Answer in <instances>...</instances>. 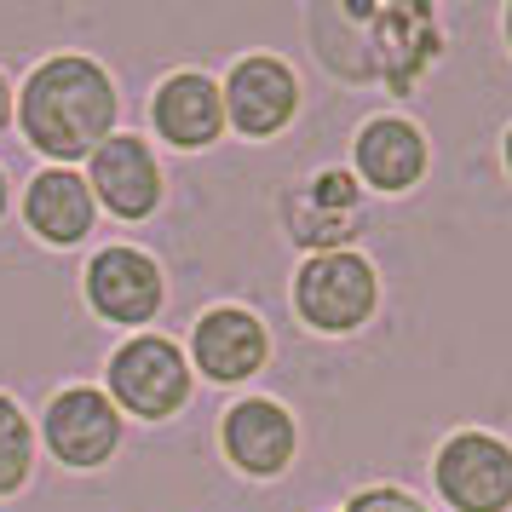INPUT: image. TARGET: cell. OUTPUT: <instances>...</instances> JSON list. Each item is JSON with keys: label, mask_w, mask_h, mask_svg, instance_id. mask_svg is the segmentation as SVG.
Instances as JSON below:
<instances>
[{"label": "cell", "mask_w": 512, "mask_h": 512, "mask_svg": "<svg viewBox=\"0 0 512 512\" xmlns=\"http://www.w3.org/2000/svg\"><path fill=\"white\" fill-rule=\"evenodd\" d=\"M374 311H380V271L369 254H357V248L311 254L294 271V317L311 334L346 340V334L374 323Z\"/></svg>", "instance_id": "2"}, {"label": "cell", "mask_w": 512, "mask_h": 512, "mask_svg": "<svg viewBox=\"0 0 512 512\" xmlns=\"http://www.w3.org/2000/svg\"><path fill=\"white\" fill-rule=\"evenodd\" d=\"M432 167V144L409 116H369L351 139V179L380 196H409Z\"/></svg>", "instance_id": "11"}, {"label": "cell", "mask_w": 512, "mask_h": 512, "mask_svg": "<svg viewBox=\"0 0 512 512\" xmlns=\"http://www.w3.org/2000/svg\"><path fill=\"white\" fill-rule=\"evenodd\" d=\"M501 167L512 173V121H507V133H501Z\"/></svg>", "instance_id": "19"}, {"label": "cell", "mask_w": 512, "mask_h": 512, "mask_svg": "<svg viewBox=\"0 0 512 512\" xmlns=\"http://www.w3.org/2000/svg\"><path fill=\"white\" fill-rule=\"evenodd\" d=\"M81 288H87V305H93L104 323L116 328H139L156 323V311L167 305V277L162 265L144 254V248H127V242H110L87 259L81 271Z\"/></svg>", "instance_id": "7"}, {"label": "cell", "mask_w": 512, "mask_h": 512, "mask_svg": "<svg viewBox=\"0 0 512 512\" xmlns=\"http://www.w3.org/2000/svg\"><path fill=\"white\" fill-rule=\"evenodd\" d=\"M0 219H6V173H0Z\"/></svg>", "instance_id": "21"}, {"label": "cell", "mask_w": 512, "mask_h": 512, "mask_svg": "<svg viewBox=\"0 0 512 512\" xmlns=\"http://www.w3.org/2000/svg\"><path fill=\"white\" fill-rule=\"evenodd\" d=\"M98 219V202L87 179L75 173V167H41L24 190V225L35 231V242H47V248H75V242H87Z\"/></svg>", "instance_id": "15"}, {"label": "cell", "mask_w": 512, "mask_h": 512, "mask_svg": "<svg viewBox=\"0 0 512 512\" xmlns=\"http://www.w3.org/2000/svg\"><path fill=\"white\" fill-rule=\"evenodd\" d=\"M432 489L455 512H512V443L484 426L449 432L432 455Z\"/></svg>", "instance_id": "4"}, {"label": "cell", "mask_w": 512, "mask_h": 512, "mask_svg": "<svg viewBox=\"0 0 512 512\" xmlns=\"http://www.w3.org/2000/svg\"><path fill=\"white\" fill-rule=\"evenodd\" d=\"M340 512H432V507H420L415 495L397 484H369V489H357Z\"/></svg>", "instance_id": "17"}, {"label": "cell", "mask_w": 512, "mask_h": 512, "mask_svg": "<svg viewBox=\"0 0 512 512\" xmlns=\"http://www.w3.org/2000/svg\"><path fill=\"white\" fill-rule=\"evenodd\" d=\"M12 116L52 167H70L87 162L104 139H116L121 93L104 64L81 58V52H58V58L29 70Z\"/></svg>", "instance_id": "1"}, {"label": "cell", "mask_w": 512, "mask_h": 512, "mask_svg": "<svg viewBox=\"0 0 512 512\" xmlns=\"http://www.w3.org/2000/svg\"><path fill=\"white\" fill-rule=\"evenodd\" d=\"M501 35H507V52H512V0H507V12H501Z\"/></svg>", "instance_id": "20"}, {"label": "cell", "mask_w": 512, "mask_h": 512, "mask_svg": "<svg viewBox=\"0 0 512 512\" xmlns=\"http://www.w3.org/2000/svg\"><path fill=\"white\" fill-rule=\"evenodd\" d=\"M35 472V426L29 415L18 409V397L0 392V501L18 495Z\"/></svg>", "instance_id": "16"}, {"label": "cell", "mask_w": 512, "mask_h": 512, "mask_svg": "<svg viewBox=\"0 0 512 512\" xmlns=\"http://www.w3.org/2000/svg\"><path fill=\"white\" fill-rule=\"evenodd\" d=\"M219 93H225V127L242 133V139H254V144L288 133L294 116H300V75L277 52L236 58L231 75L219 81Z\"/></svg>", "instance_id": "5"}, {"label": "cell", "mask_w": 512, "mask_h": 512, "mask_svg": "<svg viewBox=\"0 0 512 512\" xmlns=\"http://www.w3.org/2000/svg\"><path fill=\"white\" fill-rule=\"evenodd\" d=\"M6 127H12V81L0 75V139H6Z\"/></svg>", "instance_id": "18"}, {"label": "cell", "mask_w": 512, "mask_h": 512, "mask_svg": "<svg viewBox=\"0 0 512 512\" xmlns=\"http://www.w3.org/2000/svg\"><path fill=\"white\" fill-rule=\"evenodd\" d=\"M219 443H225V461L242 472V478H282L294 455H300V426L288 415V403L277 397H242L225 409L219 420Z\"/></svg>", "instance_id": "10"}, {"label": "cell", "mask_w": 512, "mask_h": 512, "mask_svg": "<svg viewBox=\"0 0 512 512\" xmlns=\"http://www.w3.org/2000/svg\"><path fill=\"white\" fill-rule=\"evenodd\" d=\"M282 225H288V242L305 248V259L340 254L363 231V185L346 167H323L282 196Z\"/></svg>", "instance_id": "6"}, {"label": "cell", "mask_w": 512, "mask_h": 512, "mask_svg": "<svg viewBox=\"0 0 512 512\" xmlns=\"http://www.w3.org/2000/svg\"><path fill=\"white\" fill-rule=\"evenodd\" d=\"M438 52H443V29L426 6H380V12H369V70L397 98L415 93L420 75L438 64Z\"/></svg>", "instance_id": "13"}, {"label": "cell", "mask_w": 512, "mask_h": 512, "mask_svg": "<svg viewBox=\"0 0 512 512\" xmlns=\"http://www.w3.org/2000/svg\"><path fill=\"white\" fill-rule=\"evenodd\" d=\"M104 380H110L104 397L121 415H139V420H173L190 403V386H196L185 346L167 340V334H150V328L110 351Z\"/></svg>", "instance_id": "3"}, {"label": "cell", "mask_w": 512, "mask_h": 512, "mask_svg": "<svg viewBox=\"0 0 512 512\" xmlns=\"http://www.w3.org/2000/svg\"><path fill=\"white\" fill-rule=\"evenodd\" d=\"M41 432H47V449L58 466L98 472V466L116 461V449H121V409L98 386H64L47 403Z\"/></svg>", "instance_id": "8"}, {"label": "cell", "mask_w": 512, "mask_h": 512, "mask_svg": "<svg viewBox=\"0 0 512 512\" xmlns=\"http://www.w3.org/2000/svg\"><path fill=\"white\" fill-rule=\"evenodd\" d=\"M87 162H93L87 190H93L98 208H110L116 219H127V225H139V219H150V213L162 208V190H167L162 162H156V150H150L139 133L104 139Z\"/></svg>", "instance_id": "12"}, {"label": "cell", "mask_w": 512, "mask_h": 512, "mask_svg": "<svg viewBox=\"0 0 512 512\" xmlns=\"http://www.w3.org/2000/svg\"><path fill=\"white\" fill-rule=\"evenodd\" d=\"M271 363V328L248 305H208L190 328V369L213 386H242Z\"/></svg>", "instance_id": "9"}, {"label": "cell", "mask_w": 512, "mask_h": 512, "mask_svg": "<svg viewBox=\"0 0 512 512\" xmlns=\"http://www.w3.org/2000/svg\"><path fill=\"white\" fill-rule=\"evenodd\" d=\"M150 127L173 150H208L225 139V93L202 70H173L150 98Z\"/></svg>", "instance_id": "14"}]
</instances>
